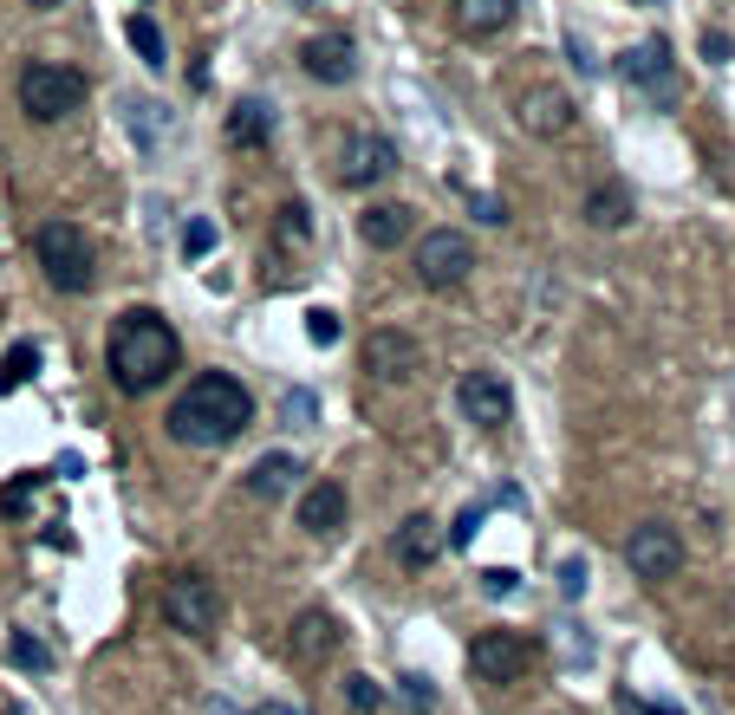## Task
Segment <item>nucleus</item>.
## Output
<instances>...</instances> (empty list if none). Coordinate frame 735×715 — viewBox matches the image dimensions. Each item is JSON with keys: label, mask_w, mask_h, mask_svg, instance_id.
<instances>
[{"label": "nucleus", "mask_w": 735, "mask_h": 715, "mask_svg": "<svg viewBox=\"0 0 735 715\" xmlns=\"http://www.w3.org/2000/svg\"><path fill=\"white\" fill-rule=\"evenodd\" d=\"M176 364H183V339H176V326L163 312H150V306L118 312V326L105 339V371H111V384L124 397H150Z\"/></svg>", "instance_id": "f257e3e1"}, {"label": "nucleus", "mask_w": 735, "mask_h": 715, "mask_svg": "<svg viewBox=\"0 0 735 715\" xmlns=\"http://www.w3.org/2000/svg\"><path fill=\"white\" fill-rule=\"evenodd\" d=\"M248 424H254V397H248V384L228 377V371L189 377V391H183V397L169 404V417H163V429H169L183 449H228Z\"/></svg>", "instance_id": "f03ea898"}, {"label": "nucleus", "mask_w": 735, "mask_h": 715, "mask_svg": "<svg viewBox=\"0 0 735 715\" xmlns=\"http://www.w3.org/2000/svg\"><path fill=\"white\" fill-rule=\"evenodd\" d=\"M33 254H40V267H46V280L59 286V293H91L98 280V248H91V234L66 221V215H53L40 234H33Z\"/></svg>", "instance_id": "7ed1b4c3"}, {"label": "nucleus", "mask_w": 735, "mask_h": 715, "mask_svg": "<svg viewBox=\"0 0 735 715\" xmlns=\"http://www.w3.org/2000/svg\"><path fill=\"white\" fill-rule=\"evenodd\" d=\"M85 72L78 66H59V59H33V66H20V111L33 118V124H59V118H73L78 105H85Z\"/></svg>", "instance_id": "20e7f679"}, {"label": "nucleus", "mask_w": 735, "mask_h": 715, "mask_svg": "<svg viewBox=\"0 0 735 715\" xmlns=\"http://www.w3.org/2000/svg\"><path fill=\"white\" fill-rule=\"evenodd\" d=\"M163 618H169V631H183V638H216V625H221L216 585H209L202 572H169V579H163Z\"/></svg>", "instance_id": "39448f33"}, {"label": "nucleus", "mask_w": 735, "mask_h": 715, "mask_svg": "<svg viewBox=\"0 0 735 715\" xmlns=\"http://www.w3.org/2000/svg\"><path fill=\"white\" fill-rule=\"evenodd\" d=\"M475 274V241L462 234V228H430L424 241H417V280L430 286V293H449V286H462Z\"/></svg>", "instance_id": "423d86ee"}, {"label": "nucleus", "mask_w": 735, "mask_h": 715, "mask_svg": "<svg viewBox=\"0 0 735 715\" xmlns=\"http://www.w3.org/2000/svg\"><path fill=\"white\" fill-rule=\"evenodd\" d=\"M618 72H625V85H632V91H645L658 111H670V105H677V91H683V85H677V59H670V40H663V33L638 40V46L618 59Z\"/></svg>", "instance_id": "0eeeda50"}, {"label": "nucleus", "mask_w": 735, "mask_h": 715, "mask_svg": "<svg viewBox=\"0 0 735 715\" xmlns=\"http://www.w3.org/2000/svg\"><path fill=\"white\" fill-rule=\"evenodd\" d=\"M625 566H632V579H645V585L677 579V572H683V540H677V527H663V520H638V527H632V540H625Z\"/></svg>", "instance_id": "6e6552de"}, {"label": "nucleus", "mask_w": 735, "mask_h": 715, "mask_svg": "<svg viewBox=\"0 0 735 715\" xmlns=\"http://www.w3.org/2000/svg\"><path fill=\"white\" fill-rule=\"evenodd\" d=\"M534 650H540V644L520 638V631H475V644H469V670H475L482 683H515L520 670L534 663Z\"/></svg>", "instance_id": "1a4fd4ad"}, {"label": "nucleus", "mask_w": 735, "mask_h": 715, "mask_svg": "<svg viewBox=\"0 0 735 715\" xmlns=\"http://www.w3.org/2000/svg\"><path fill=\"white\" fill-rule=\"evenodd\" d=\"M359 358H365V371L377 377V384H410V377L424 371V345H417L404 326H377Z\"/></svg>", "instance_id": "9d476101"}, {"label": "nucleus", "mask_w": 735, "mask_h": 715, "mask_svg": "<svg viewBox=\"0 0 735 715\" xmlns=\"http://www.w3.org/2000/svg\"><path fill=\"white\" fill-rule=\"evenodd\" d=\"M456 404H462V417H469V424H482V429L515 424V391H508V377H502V371H462Z\"/></svg>", "instance_id": "9b49d317"}, {"label": "nucleus", "mask_w": 735, "mask_h": 715, "mask_svg": "<svg viewBox=\"0 0 735 715\" xmlns=\"http://www.w3.org/2000/svg\"><path fill=\"white\" fill-rule=\"evenodd\" d=\"M573 91L567 85H527L515 98V124L527 131V138H567L573 131Z\"/></svg>", "instance_id": "f8f14e48"}, {"label": "nucleus", "mask_w": 735, "mask_h": 715, "mask_svg": "<svg viewBox=\"0 0 735 715\" xmlns=\"http://www.w3.org/2000/svg\"><path fill=\"white\" fill-rule=\"evenodd\" d=\"M384 176H397V143L377 138V131H352L345 138V163H339V183L345 189H371Z\"/></svg>", "instance_id": "ddd939ff"}, {"label": "nucleus", "mask_w": 735, "mask_h": 715, "mask_svg": "<svg viewBox=\"0 0 735 715\" xmlns=\"http://www.w3.org/2000/svg\"><path fill=\"white\" fill-rule=\"evenodd\" d=\"M299 66H306V78H319V85H352V78H359V46H352L345 33H312V40L299 46Z\"/></svg>", "instance_id": "4468645a"}, {"label": "nucleus", "mask_w": 735, "mask_h": 715, "mask_svg": "<svg viewBox=\"0 0 735 715\" xmlns=\"http://www.w3.org/2000/svg\"><path fill=\"white\" fill-rule=\"evenodd\" d=\"M410 228H417V215L404 209V202H371V209L359 215V234H365V248H377V254L404 248V241H410Z\"/></svg>", "instance_id": "2eb2a0df"}, {"label": "nucleus", "mask_w": 735, "mask_h": 715, "mask_svg": "<svg viewBox=\"0 0 735 715\" xmlns=\"http://www.w3.org/2000/svg\"><path fill=\"white\" fill-rule=\"evenodd\" d=\"M391 553H397V560H404L410 572H424V566H430V560L442 553L437 520H430V514H410V520H404V527L391 534Z\"/></svg>", "instance_id": "dca6fc26"}, {"label": "nucleus", "mask_w": 735, "mask_h": 715, "mask_svg": "<svg viewBox=\"0 0 735 715\" xmlns=\"http://www.w3.org/2000/svg\"><path fill=\"white\" fill-rule=\"evenodd\" d=\"M299 527H306V534H339V527H345V488H339V482H312V488L299 495Z\"/></svg>", "instance_id": "f3484780"}, {"label": "nucleus", "mask_w": 735, "mask_h": 715, "mask_svg": "<svg viewBox=\"0 0 735 715\" xmlns=\"http://www.w3.org/2000/svg\"><path fill=\"white\" fill-rule=\"evenodd\" d=\"M299 475H306V469H299V455H287V449H281V455H261V462L248 469V495L254 501H281V495H294Z\"/></svg>", "instance_id": "a211bd4d"}, {"label": "nucleus", "mask_w": 735, "mask_h": 715, "mask_svg": "<svg viewBox=\"0 0 735 715\" xmlns=\"http://www.w3.org/2000/svg\"><path fill=\"white\" fill-rule=\"evenodd\" d=\"M332 650H339V618H332V612H299V625H294L299 663H326Z\"/></svg>", "instance_id": "6ab92c4d"}, {"label": "nucleus", "mask_w": 735, "mask_h": 715, "mask_svg": "<svg viewBox=\"0 0 735 715\" xmlns=\"http://www.w3.org/2000/svg\"><path fill=\"white\" fill-rule=\"evenodd\" d=\"M456 7V26L469 33V40H489V33H502L508 20L520 13V0H449Z\"/></svg>", "instance_id": "aec40b11"}, {"label": "nucleus", "mask_w": 735, "mask_h": 715, "mask_svg": "<svg viewBox=\"0 0 735 715\" xmlns=\"http://www.w3.org/2000/svg\"><path fill=\"white\" fill-rule=\"evenodd\" d=\"M267 138H274V105L241 98V105L228 111V143H234V150H261Z\"/></svg>", "instance_id": "412c9836"}, {"label": "nucleus", "mask_w": 735, "mask_h": 715, "mask_svg": "<svg viewBox=\"0 0 735 715\" xmlns=\"http://www.w3.org/2000/svg\"><path fill=\"white\" fill-rule=\"evenodd\" d=\"M580 215H586L592 228H625V221H632V189H625V183H592Z\"/></svg>", "instance_id": "4be33fe9"}, {"label": "nucleus", "mask_w": 735, "mask_h": 715, "mask_svg": "<svg viewBox=\"0 0 735 715\" xmlns=\"http://www.w3.org/2000/svg\"><path fill=\"white\" fill-rule=\"evenodd\" d=\"M124 40L138 46V59H144L150 72H163V59H169V53H163V26H156L150 13H131V26H124Z\"/></svg>", "instance_id": "5701e85b"}, {"label": "nucleus", "mask_w": 735, "mask_h": 715, "mask_svg": "<svg viewBox=\"0 0 735 715\" xmlns=\"http://www.w3.org/2000/svg\"><path fill=\"white\" fill-rule=\"evenodd\" d=\"M33 371H40V345H33V339H20L13 352L0 358V397H7V391H20Z\"/></svg>", "instance_id": "b1692460"}, {"label": "nucleus", "mask_w": 735, "mask_h": 715, "mask_svg": "<svg viewBox=\"0 0 735 715\" xmlns=\"http://www.w3.org/2000/svg\"><path fill=\"white\" fill-rule=\"evenodd\" d=\"M281 417H287V429H319V397H312V391H287V397H281Z\"/></svg>", "instance_id": "393cba45"}, {"label": "nucleus", "mask_w": 735, "mask_h": 715, "mask_svg": "<svg viewBox=\"0 0 735 715\" xmlns=\"http://www.w3.org/2000/svg\"><path fill=\"white\" fill-rule=\"evenodd\" d=\"M397 696H404L417 715L437 710V683H430V676H417V670H410V676H397Z\"/></svg>", "instance_id": "a878e982"}, {"label": "nucleus", "mask_w": 735, "mask_h": 715, "mask_svg": "<svg viewBox=\"0 0 735 715\" xmlns=\"http://www.w3.org/2000/svg\"><path fill=\"white\" fill-rule=\"evenodd\" d=\"M345 703H352L359 715H377L384 710V690H377L371 676H345Z\"/></svg>", "instance_id": "bb28decb"}, {"label": "nucleus", "mask_w": 735, "mask_h": 715, "mask_svg": "<svg viewBox=\"0 0 735 715\" xmlns=\"http://www.w3.org/2000/svg\"><path fill=\"white\" fill-rule=\"evenodd\" d=\"M7 650H13V663H20V670H46V644L33 638V631H13Z\"/></svg>", "instance_id": "cd10ccee"}, {"label": "nucleus", "mask_w": 735, "mask_h": 715, "mask_svg": "<svg viewBox=\"0 0 735 715\" xmlns=\"http://www.w3.org/2000/svg\"><path fill=\"white\" fill-rule=\"evenodd\" d=\"M209 248H216V221H202V215H196V221L183 228V254H189V261H202Z\"/></svg>", "instance_id": "c85d7f7f"}, {"label": "nucleus", "mask_w": 735, "mask_h": 715, "mask_svg": "<svg viewBox=\"0 0 735 715\" xmlns=\"http://www.w3.org/2000/svg\"><path fill=\"white\" fill-rule=\"evenodd\" d=\"M306 339H312V345H339V312L312 306V312H306Z\"/></svg>", "instance_id": "c756f323"}, {"label": "nucleus", "mask_w": 735, "mask_h": 715, "mask_svg": "<svg viewBox=\"0 0 735 715\" xmlns=\"http://www.w3.org/2000/svg\"><path fill=\"white\" fill-rule=\"evenodd\" d=\"M33 495H40V482H33V475H20V482L0 495V514H26V507H33Z\"/></svg>", "instance_id": "7c9ffc66"}, {"label": "nucleus", "mask_w": 735, "mask_h": 715, "mask_svg": "<svg viewBox=\"0 0 735 715\" xmlns=\"http://www.w3.org/2000/svg\"><path fill=\"white\" fill-rule=\"evenodd\" d=\"M475 534H482V507H462V514H456V527H449V547H469Z\"/></svg>", "instance_id": "2f4dec72"}, {"label": "nucleus", "mask_w": 735, "mask_h": 715, "mask_svg": "<svg viewBox=\"0 0 735 715\" xmlns=\"http://www.w3.org/2000/svg\"><path fill=\"white\" fill-rule=\"evenodd\" d=\"M586 592V560H560V598H580Z\"/></svg>", "instance_id": "473e14b6"}, {"label": "nucleus", "mask_w": 735, "mask_h": 715, "mask_svg": "<svg viewBox=\"0 0 735 715\" xmlns=\"http://www.w3.org/2000/svg\"><path fill=\"white\" fill-rule=\"evenodd\" d=\"M469 215H475V221H489V228H502V221H508L502 196H469Z\"/></svg>", "instance_id": "72a5a7b5"}, {"label": "nucleus", "mask_w": 735, "mask_h": 715, "mask_svg": "<svg viewBox=\"0 0 735 715\" xmlns=\"http://www.w3.org/2000/svg\"><path fill=\"white\" fill-rule=\"evenodd\" d=\"M281 234H287V241H306V202H287V209H281Z\"/></svg>", "instance_id": "f704fd0d"}, {"label": "nucleus", "mask_w": 735, "mask_h": 715, "mask_svg": "<svg viewBox=\"0 0 735 715\" xmlns=\"http://www.w3.org/2000/svg\"><path fill=\"white\" fill-rule=\"evenodd\" d=\"M729 53H735V46H729V33H716V26H710V33H703V59H710V66H723Z\"/></svg>", "instance_id": "c9c22d12"}, {"label": "nucleus", "mask_w": 735, "mask_h": 715, "mask_svg": "<svg viewBox=\"0 0 735 715\" xmlns=\"http://www.w3.org/2000/svg\"><path fill=\"white\" fill-rule=\"evenodd\" d=\"M482 585H489V598H508V592H515V572L495 566V572H482Z\"/></svg>", "instance_id": "e433bc0d"}, {"label": "nucleus", "mask_w": 735, "mask_h": 715, "mask_svg": "<svg viewBox=\"0 0 735 715\" xmlns=\"http://www.w3.org/2000/svg\"><path fill=\"white\" fill-rule=\"evenodd\" d=\"M618 710L625 715H683V710H670V703H638V696H618Z\"/></svg>", "instance_id": "4c0bfd02"}, {"label": "nucleus", "mask_w": 735, "mask_h": 715, "mask_svg": "<svg viewBox=\"0 0 735 715\" xmlns=\"http://www.w3.org/2000/svg\"><path fill=\"white\" fill-rule=\"evenodd\" d=\"M567 53H573V66L580 72H599V59H592V46L580 40V33H567Z\"/></svg>", "instance_id": "58836bf2"}, {"label": "nucleus", "mask_w": 735, "mask_h": 715, "mask_svg": "<svg viewBox=\"0 0 735 715\" xmlns=\"http://www.w3.org/2000/svg\"><path fill=\"white\" fill-rule=\"evenodd\" d=\"M261 715H299V710H294V703H267Z\"/></svg>", "instance_id": "ea45409f"}, {"label": "nucleus", "mask_w": 735, "mask_h": 715, "mask_svg": "<svg viewBox=\"0 0 735 715\" xmlns=\"http://www.w3.org/2000/svg\"><path fill=\"white\" fill-rule=\"evenodd\" d=\"M26 7H40V13H46V7H59V0H26Z\"/></svg>", "instance_id": "a19ab883"}, {"label": "nucleus", "mask_w": 735, "mask_h": 715, "mask_svg": "<svg viewBox=\"0 0 735 715\" xmlns=\"http://www.w3.org/2000/svg\"><path fill=\"white\" fill-rule=\"evenodd\" d=\"M209 715H234V710H228V703H216V710H209Z\"/></svg>", "instance_id": "79ce46f5"}, {"label": "nucleus", "mask_w": 735, "mask_h": 715, "mask_svg": "<svg viewBox=\"0 0 735 715\" xmlns=\"http://www.w3.org/2000/svg\"><path fill=\"white\" fill-rule=\"evenodd\" d=\"M729 189H735V156H729Z\"/></svg>", "instance_id": "37998d69"}]
</instances>
